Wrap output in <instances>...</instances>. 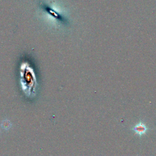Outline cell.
<instances>
[{
  "label": "cell",
  "mask_w": 156,
  "mask_h": 156,
  "mask_svg": "<svg viewBox=\"0 0 156 156\" xmlns=\"http://www.w3.org/2000/svg\"><path fill=\"white\" fill-rule=\"evenodd\" d=\"M21 84L23 89L28 93H31L36 87V77L33 70L27 65L21 66Z\"/></svg>",
  "instance_id": "cell-1"
},
{
  "label": "cell",
  "mask_w": 156,
  "mask_h": 156,
  "mask_svg": "<svg viewBox=\"0 0 156 156\" xmlns=\"http://www.w3.org/2000/svg\"><path fill=\"white\" fill-rule=\"evenodd\" d=\"M132 130L134 131L139 136H143L146 133L148 130V128L146 125L142 122H139L134 127L132 128Z\"/></svg>",
  "instance_id": "cell-2"
}]
</instances>
